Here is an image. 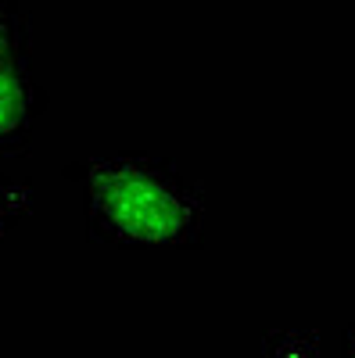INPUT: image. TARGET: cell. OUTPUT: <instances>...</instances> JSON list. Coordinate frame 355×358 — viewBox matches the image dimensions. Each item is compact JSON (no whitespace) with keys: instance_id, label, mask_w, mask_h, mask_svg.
I'll list each match as a JSON object with an SVG mask.
<instances>
[{"instance_id":"cell-1","label":"cell","mask_w":355,"mask_h":358,"mask_svg":"<svg viewBox=\"0 0 355 358\" xmlns=\"http://www.w3.org/2000/svg\"><path fill=\"white\" fill-rule=\"evenodd\" d=\"M90 241L123 251H194L204 244L209 194L162 155H94L69 165Z\"/></svg>"},{"instance_id":"cell-2","label":"cell","mask_w":355,"mask_h":358,"mask_svg":"<svg viewBox=\"0 0 355 358\" xmlns=\"http://www.w3.org/2000/svg\"><path fill=\"white\" fill-rule=\"evenodd\" d=\"M47 108L33 62V11L25 0H0V158H22Z\"/></svg>"},{"instance_id":"cell-3","label":"cell","mask_w":355,"mask_h":358,"mask_svg":"<svg viewBox=\"0 0 355 358\" xmlns=\"http://www.w3.org/2000/svg\"><path fill=\"white\" fill-rule=\"evenodd\" d=\"M33 212V183L22 176L0 172V241Z\"/></svg>"},{"instance_id":"cell-4","label":"cell","mask_w":355,"mask_h":358,"mask_svg":"<svg viewBox=\"0 0 355 358\" xmlns=\"http://www.w3.org/2000/svg\"><path fill=\"white\" fill-rule=\"evenodd\" d=\"M262 358H323V344L319 334L309 330H277L265 334Z\"/></svg>"},{"instance_id":"cell-5","label":"cell","mask_w":355,"mask_h":358,"mask_svg":"<svg viewBox=\"0 0 355 358\" xmlns=\"http://www.w3.org/2000/svg\"><path fill=\"white\" fill-rule=\"evenodd\" d=\"M334 358H355V322L341 330V341H337V355Z\"/></svg>"}]
</instances>
